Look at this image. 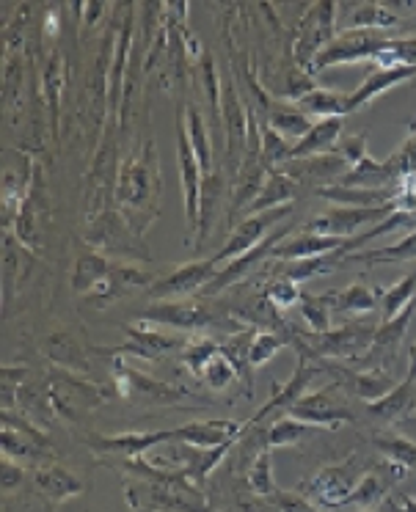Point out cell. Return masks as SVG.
Masks as SVG:
<instances>
[{
	"mask_svg": "<svg viewBox=\"0 0 416 512\" xmlns=\"http://www.w3.org/2000/svg\"><path fill=\"white\" fill-rule=\"evenodd\" d=\"M124 499L133 512H215L196 482L174 471L155 468L144 457L122 460Z\"/></svg>",
	"mask_w": 416,
	"mask_h": 512,
	"instance_id": "1",
	"label": "cell"
},
{
	"mask_svg": "<svg viewBox=\"0 0 416 512\" xmlns=\"http://www.w3.org/2000/svg\"><path fill=\"white\" fill-rule=\"evenodd\" d=\"M160 196H163V177H160L155 144L144 141L141 149H135L119 166V177H116V204L138 237L158 221Z\"/></svg>",
	"mask_w": 416,
	"mask_h": 512,
	"instance_id": "2",
	"label": "cell"
},
{
	"mask_svg": "<svg viewBox=\"0 0 416 512\" xmlns=\"http://www.w3.org/2000/svg\"><path fill=\"white\" fill-rule=\"evenodd\" d=\"M149 270L127 262H113L100 251H89L78 259L72 273V290L80 298H116L135 290H149L155 284Z\"/></svg>",
	"mask_w": 416,
	"mask_h": 512,
	"instance_id": "3",
	"label": "cell"
},
{
	"mask_svg": "<svg viewBox=\"0 0 416 512\" xmlns=\"http://www.w3.org/2000/svg\"><path fill=\"white\" fill-rule=\"evenodd\" d=\"M370 468H364L359 455L345 457L342 463L326 466L320 474L304 482L298 493H304L306 499L323 507V510H345L348 507L350 496L356 493L359 482L364 479Z\"/></svg>",
	"mask_w": 416,
	"mask_h": 512,
	"instance_id": "4",
	"label": "cell"
},
{
	"mask_svg": "<svg viewBox=\"0 0 416 512\" xmlns=\"http://www.w3.org/2000/svg\"><path fill=\"white\" fill-rule=\"evenodd\" d=\"M334 39H337V3L323 0V3L309 6L293 34L295 67H301L304 72L312 75V67H315L317 56H320Z\"/></svg>",
	"mask_w": 416,
	"mask_h": 512,
	"instance_id": "5",
	"label": "cell"
},
{
	"mask_svg": "<svg viewBox=\"0 0 416 512\" xmlns=\"http://www.w3.org/2000/svg\"><path fill=\"white\" fill-rule=\"evenodd\" d=\"M111 361V380L116 386V394L127 402H155V405H171V402H180L185 397H191V391L158 380L141 372L133 364H127V358L122 356H108Z\"/></svg>",
	"mask_w": 416,
	"mask_h": 512,
	"instance_id": "6",
	"label": "cell"
},
{
	"mask_svg": "<svg viewBox=\"0 0 416 512\" xmlns=\"http://www.w3.org/2000/svg\"><path fill=\"white\" fill-rule=\"evenodd\" d=\"M127 342L122 347H100V356H130L138 361H158L169 356L171 350H185V336L166 325L138 320L133 325H124Z\"/></svg>",
	"mask_w": 416,
	"mask_h": 512,
	"instance_id": "7",
	"label": "cell"
},
{
	"mask_svg": "<svg viewBox=\"0 0 416 512\" xmlns=\"http://www.w3.org/2000/svg\"><path fill=\"white\" fill-rule=\"evenodd\" d=\"M339 155L348 160V171L342 174L334 185H348V188H397L392 166L386 160H375L367 152V133L353 135L350 141H342L337 149Z\"/></svg>",
	"mask_w": 416,
	"mask_h": 512,
	"instance_id": "8",
	"label": "cell"
},
{
	"mask_svg": "<svg viewBox=\"0 0 416 512\" xmlns=\"http://www.w3.org/2000/svg\"><path fill=\"white\" fill-rule=\"evenodd\" d=\"M182 108L177 113V163H180V188H182V204H185V223H188V240L196 243L199 234V218H202V185L204 171L199 160L193 155L191 138H188V127L182 122Z\"/></svg>",
	"mask_w": 416,
	"mask_h": 512,
	"instance_id": "9",
	"label": "cell"
},
{
	"mask_svg": "<svg viewBox=\"0 0 416 512\" xmlns=\"http://www.w3.org/2000/svg\"><path fill=\"white\" fill-rule=\"evenodd\" d=\"M389 42H392V36H386V31H350L348 28L317 56L312 78H317L323 69L337 67V64H356V61H370L372 64L386 50Z\"/></svg>",
	"mask_w": 416,
	"mask_h": 512,
	"instance_id": "10",
	"label": "cell"
},
{
	"mask_svg": "<svg viewBox=\"0 0 416 512\" xmlns=\"http://www.w3.org/2000/svg\"><path fill=\"white\" fill-rule=\"evenodd\" d=\"M378 325L372 323H350L342 328H331L326 334H301L309 350L323 358H348V361H361L364 353L370 350Z\"/></svg>",
	"mask_w": 416,
	"mask_h": 512,
	"instance_id": "11",
	"label": "cell"
},
{
	"mask_svg": "<svg viewBox=\"0 0 416 512\" xmlns=\"http://www.w3.org/2000/svg\"><path fill=\"white\" fill-rule=\"evenodd\" d=\"M394 210H397L394 204H386V207H331V210L315 215L309 221V232L339 237V240H353L356 234L367 232L375 223L389 218Z\"/></svg>",
	"mask_w": 416,
	"mask_h": 512,
	"instance_id": "12",
	"label": "cell"
},
{
	"mask_svg": "<svg viewBox=\"0 0 416 512\" xmlns=\"http://www.w3.org/2000/svg\"><path fill=\"white\" fill-rule=\"evenodd\" d=\"M215 276H218V265H215L213 256L210 259H193V262H185L180 268L171 270L169 276L155 281L147 292L155 301H185L193 292L207 290Z\"/></svg>",
	"mask_w": 416,
	"mask_h": 512,
	"instance_id": "13",
	"label": "cell"
},
{
	"mask_svg": "<svg viewBox=\"0 0 416 512\" xmlns=\"http://www.w3.org/2000/svg\"><path fill=\"white\" fill-rule=\"evenodd\" d=\"M337 391V380L328 383L326 389H317L304 394L295 402L293 408H287V416H293L298 422L312 424V427H323V430H337L342 424L353 422V411L342 400L334 397Z\"/></svg>",
	"mask_w": 416,
	"mask_h": 512,
	"instance_id": "14",
	"label": "cell"
},
{
	"mask_svg": "<svg viewBox=\"0 0 416 512\" xmlns=\"http://www.w3.org/2000/svg\"><path fill=\"white\" fill-rule=\"evenodd\" d=\"M290 212H293V204H287V207H276V210L257 212V215H246V218L232 229V234L226 237L224 248L213 256L215 265L232 262V259H237V256L248 254L251 248H257V245L268 237L270 229H273V226H279Z\"/></svg>",
	"mask_w": 416,
	"mask_h": 512,
	"instance_id": "15",
	"label": "cell"
},
{
	"mask_svg": "<svg viewBox=\"0 0 416 512\" xmlns=\"http://www.w3.org/2000/svg\"><path fill=\"white\" fill-rule=\"evenodd\" d=\"M138 320L166 325V328H174L180 334H199L204 328L215 325V314L204 309L202 303H193L185 298V301H155L149 309L141 312Z\"/></svg>",
	"mask_w": 416,
	"mask_h": 512,
	"instance_id": "16",
	"label": "cell"
},
{
	"mask_svg": "<svg viewBox=\"0 0 416 512\" xmlns=\"http://www.w3.org/2000/svg\"><path fill=\"white\" fill-rule=\"evenodd\" d=\"M317 375V367H312L309 364V356L306 353H301V358H298V367H295L293 378L287 380V383H276V380H270V389H273V397H270L262 408H259L251 419H248V427H254V424H259L262 419H268L270 413H287V408H293L295 402L301 400L304 394H309V386H312V380H315Z\"/></svg>",
	"mask_w": 416,
	"mask_h": 512,
	"instance_id": "17",
	"label": "cell"
},
{
	"mask_svg": "<svg viewBox=\"0 0 416 512\" xmlns=\"http://www.w3.org/2000/svg\"><path fill=\"white\" fill-rule=\"evenodd\" d=\"M177 435L174 430H155V433H122V435H91L89 446L97 455H113L119 460H130V457H144L147 449L152 446L174 444Z\"/></svg>",
	"mask_w": 416,
	"mask_h": 512,
	"instance_id": "18",
	"label": "cell"
},
{
	"mask_svg": "<svg viewBox=\"0 0 416 512\" xmlns=\"http://www.w3.org/2000/svg\"><path fill=\"white\" fill-rule=\"evenodd\" d=\"M130 47H133V9L124 12V20L119 25V31L113 34V58H111V69H108V116H122V105H124V67L130 61Z\"/></svg>",
	"mask_w": 416,
	"mask_h": 512,
	"instance_id": "19",
	"label": "cell"
},
{
	"mask_svg": "<svg viewBox=\"0 0 416 512\" xmlns=\"http://www.w3.org/2000/svg\"><path fill=\"white\" fill-rule=\"evenodd\" d=\"M246 422H229V419H213V422H188L174 427L177 441L193 449H218V446L235 444L246 433Z\"/></svg>",
	"mask_w": 416,
	"mask_h": 512,
	"instance_id": "20",
	"label": "cell"
},
{
	"mask_svg": "<svg viewBox=\"0 0 416 512\" xmlns=\"http://www.w3.org/2000/svg\"><path fill=\"white\" fill-rule=\"evenodd\" d=\"M287 232H290V226H282L279 232L268 234V237H265L257 248H251L248 254L237 256V259H232V262H226V268L218 270L215 281L204 292H207V295H215V292H224L226 287H232L235 281H240L243 276H246L248 270H254L259 262H265L268 256H273V248H276L279 243H284Z\"/></svg>",
	"mask_w": 416,
	"mask_h": 512,
	"instance_id": "21",
	"label": "cell"
},
{
	"mask_svg": "<svg viewBox=\"0 0 416 512\" xmlns=\"http://www.w3.org/2000/svg\"><path fill=\"white\" fill-rule=\"evenodd\" d=\"M414 312H416V298L408 303V306H405L403 312L397 314L394 320L378 325L370 350H367L364 358H361V364H364L361 369L381 367V364H378L381 358H394L397 353H400V347H403L405 342V331H408V323H411V314Z\"/></svg>",
	"mask_w": 416,
	"mask_h": 512,
	"instance_id": "22",
	"label": "cell"
},
{
	"mask_svg": "<svg viewBox=\"0 0 416 512\" xmlns=\"http://www.w3.org/2000/svg\"><path fill=\"white\" fill-rule=\"evenodd\" d=\"M411 78H416V67H386V69L372 67L367 80H364L359 89L350 94V100H348L350 113L367 108L375 97H381V94H386L389 89H394V86H400V83H405V80H411Z\"/></svg>",
	"mask_w": 416,
	"mask_h": 512,
	"instance_id": "23",
	"label": "cell"
},
{
	"mask_svg": "<svg viewBox=\"0 0 416 512\" xmlns=\"http://www.w3.org/2000/svg\"><path fill=\"white\" fill-rule=\"evenodd\" d=\"M348 243L350 240H339V237L304 232V234H295V237H290V240H284V243L276 245V248H273V259H284V262L312 259V256L334 254V251H339V248H348Z\"/></svg>",
	"mask_w": 416,
	"mask_h": 512,
	"instance_id": "24",
	"label": "cell"
},
{
	"mask_svg": "<svg viewBox=\"0 0 416 512\" xmlns=\"http://www.w3.org/2000/svg\"><path fill=\"white\" fill-rule=\"evenodd\" d=\"M315 196L331 201L337 207H386L397 201V188H348V185H326L315 188Z\"/></svg>",
	"mask_w": 416,
	"mask_h": 512,
	"instance_id": "25",
	"label": "cell"
},
{
	"mask_svg": "<svg viewBox=\"0 0 416 512\" xmlns=\"http://www.w3.org/2000/svg\"><path fill=\"white\" fill-rule=\"evenodd\" d=\"M34 488L45 496L53 507L64 504L72 496L83 493V482L75 474H69L67 468L61 466H39L34 471Z\"/></svg>",
	"mask_w": 416,
	"mask_h": 512,
	"instance_id": "26",
	"label": "cell"
},
{
	"mask_svg": "<svg viewBox=\"0 0 416 512\" xmlns=\"http://www.w3.org/2000/svg\"><path fill=\"white\" fill-rule=\"evenodd\" d=\"M342 124L345 119L337 116V119H320V122L312 124V130L295 141L293 149H290V160H304V157H315V155H328L337 149V138L342 135Z\"/></svg>",
	"mask_w": 416,
	"mask_h": 512,
	"instance_id": "27",
	"label": "cell"
},
{
	"mask_svg": "<svg viewBox=\"0 0 416 512\" xmlns=\"http://www.w3.org/2000/svg\"><path fill=\"white\" fill-rule=\"evenodd\" d=\"M334 369V375H342V383H350V389L359 394L361 400L375 402L381 400L383 394H389V391L397 386L394 378L389 375V369L381 367H372V369H350V367H331Z\"/></svg>",
	"mask_w": 416,
	"mask_h": 512,
	"instance_id": "28",
	"label": "cell"
},
{
	"mask_svg": "<svg viewBox=\"0 0 416 512\" xmlns=\"http://www.w3.org/2000/svg\"><path fill=\"white\" fill-rule=\"evenodd\" d=\"M298 190H301V185H298L284 168L270 171L268 177H265V185L259 190V196L251 201V207L246 210V215H257V212L287 207V201H293L295 196H298Z\"/></svg>",
	"mask_w": 416,
	"mask_h": 512,
	"instance_id": "29",
	"label": "cell"
},
{
	"mask_svg": "<svg viewBox=\"0 0 416 512\" xmlns=\"http://www.w3.org/2000/svg\"><path fill=\"white\" fill-rule=\"evenodd\" d=\"M262 122H268L276 133H282L284 138H295V141H301L312 130V124H315L309 122V116L295 102L287 100H268Z\"/></svg>",
	"mask_w": 416,
	"mask_h": 512,
	"instance_id": "30",
	"label": "cell"
},
{
	"mask_svg": "<svg viewBox=\"0 0 416 512\" xmlns=\"http://www.w3.org/2000/svg\"><path fill=\"white\" fill-rule=\"evenodd\" d=\"M411 408H416V378H408V375L389 394H383L381 400L367 402V411L389 424L405 419Z\"/></svg>",
	"mask_w": 416,
	"mask_h": 512,
	"instance_id": "31",
	"label": "cell"
},
{
	"mask_svg": "<svg viewBox=\"0 0 416 512\" xmlns=\"http://www.w3.org/2000/svg\"><path fill=\"white\" fill-rule=\"evenodd\" d=\"M331 314H367L378 309V295L364 284H350L345 290L323 292Z\"/></svg>",
	"mask_w": 416,
	"mask_h": 512,
	"instance_id": "32",
	"label": "cell"
},
{
	"mask_svg": "<svg viewBox=\"0 0 416 512\" xmlns=\"http://www.w3.org/2000/svg\"><path fill=\"white\" fill-rule=\"evenodd\" d=\"M45 353L58 369L69 375H86L89 372V358L80 350V345L69 334H50L45 342Z\"/></svg>",
	"mask_w": 416,
	"mask_h": 512,
	"instance_id": "33",
	"label": "cell"
},
{
	"mask_svg": "<svg viewBox=\"0 0 416 512\" xmlns=\"http://www.w3.org/2000/svg\"><path fill=\"white\" fill-rule=\"evenodd\" d=\"M185 127H188V138H191L193 146V155L199 160V166H202L204 177H210L215 174L213 171V141H210V135H213V127L207 124V119L202 116L199 108H193V105H185Z\"/></svg>",
	"mask_w": 416,
	"mask_h": 512,
	"instance_id": "34",
	"label": "cell"
},
{
	"mask_svg": "<svg viewBox=\"0 0 416 512\" xmlns=\"http://www.w3.org/2000/svg\"><path fill=\"white\" fill-rule=\"evenodd\" d=\"M348 100L350 94L345 91H331V89H320L315 86L312 91H306L301 100L295 102L306 116H323V119H337V116H348L350 108H348Z\"/></svg>",
	"mask_w": 416,
	"mask_h": 512,
	"instance_id": "35",
	"label": "cell"
},
{
	"mask_svg": "<svg viewBox=\"0 0 416 512\" xmlns=\"http://www.w3.org/2000/svg\"><path fill=\"white\" fill-rule=\"evenodd\" d=\"M345 256H348V248H339V251H334V254L312 256V259H295V262L282 265L279 279L301 284V281L315 279V276H328V273H334V270H337L339 262H345Z\"/></svg>",
	"mask_w": 416,
	"mask_h": 512,
	"instance_id": "36",
	"label": "cell"
},
{
	"mask_svg": "<svg viewBox=\"0 0 416 512\" xmlns=\"http://www.w3.org/2000/svg\"><path fill=\"white\" fill-rule=\"evenodd\" d=\"M375 449L386 457V463H392L397 468H416V441L405 438L403 433L394 430H383V433L372 435Z\"/></svg>",
	"mask_w": 416,
	"mask_h": 512,
	"instance_id": "37",
	"label": "cell"
},
{
	"mask_svg": "<svg viewBox=\"0 0 416 512\" xmlns=\"http://www.w3.org/2000/svg\"><path fill=\"white\" fill-rule=\"evenodd\" d=\"M375 295H378V306H381V323H389V320H394L416 298V270L403 276L389 290L375 287Z\"/></svg>",
	"mask_w": 416,
	"mask_h": 512,
	"instance_id": "38",
	"label": "cell"
},
{
	"mask_svg": "<svg viewBox=\"0 0 416 512\" xmlns=\"http://www.w3.org/2000/svg\"><path fill=\"white\" fill-rule=\"evenodd\" d=\"M416 259V232L405 234L389 248H370V251H356L345 256V262H359V265H375V262H411Z\"/></svg>",
	"mask_w": 416,
	"mask_h": 512,
	"instance_id": "39",
	"label": "cell"
},
{
	"mask_svg": "<svg viewBox=\"0 0 416 512\" xmlns=\"http://www.w3.org/2000/svg\"><path fill=\"white\" fill-rule=\"evenodd\" d=\"M290 149L287 138L282 133H276L268 122L259 124V166H265L268 171H279V166L290 163Z\"/></svg>",
	"mask_w": 416,
	"mask_h": 512,
	"instance_id": "40",
	"label": "cell"
},
{
	"mask_svg": "<svg viewBox=\"0 0 416 512\" xmlns=\"http://www.w3.org/2000/svg\"><path fill=\"white\" fill-rule=\"evenodd\" d=\"M64 86H67V58L56 50L53 56L47 58L45 75H42V89H45V100L50 113H53V122H58V113H61Z\"/></svg>",
	"mask_w": 416,
	"mask_h": 512,
	"instance_id": "41",
	"label": "cell"
},
{
	"mask_svg": "<svg viewBox=\"0 0 416 512\" xmlns=\"http://www.w3.org/2000/svg\"><path fill=\"white\" fill-rule=\"evenodd\" d=\"M312 430H317V427L298 422V419H293V416L282 413L276 422L270 424L268 435H265V449L273 452V449H282V446H298L301 441H304L306 435L312 433Z\"/></svg>",
	"mask_w": 416,
	"mask_h": 512,
	"instance_id": "42",
	"label": "cell"
},
{
	"mask_svg": "<svg viewBox=\"0 0 416 512\" xmlns=\"http://www.w3.org/2000/svg\"><path fill=\"white\" fill-rule=\"evenodd\" d=\"M248 485H251V493L257 499L273 501L279 496V488L273 482V457H270V449H265V446L259 449L257 457L248 466Z\"/></svg>",
	"mask_w": 416,
	"mask_h": 512,
	"instance_id": "43",
	"label": "cell"
},
{
	"mask_svg": "<svg viewBox=\"0 0 416 512\" xmlns=\"http://www.w3.org/2000/svg\"><path fill=\"white\" fill-rule=\"evenodd\" d=\"M400 23V14L389 3H364L359 12L350 17V31H386Z\"/></svg>",
	"mask_w": 416,
	"mask_h": 512,
	"instance_id": "44",
	"label": "cell"
},
{
	"mask_svg": "<svg viewBox=\"0 0 416 512\" xmlns=\"http://www.w3.org/2000/svg\"><path fill=\"white\" fill-rule=\"evenodd\" d=\"M218 353H221V342H215V339H210V336H202V339H193V342H188L180 358L191 375L202 378V372L207 369V364H210Z\"/></svg>",
	"mask_w": 416,
	"mask_h": 512,
	"instance_id": "45",
	"label": "cell"
},
{
	"mask_svg": "<svg viewBox=\"0 0 416 512\" xmlns=\"http://www.w3.org/2000/svg\"><path fill=\"white\" fill-rule=\"evenodd\" d=\"M287 345H293L290 339H284L279 331H257L254 342H251V350H248V367L259 369L265 367L268 361L276 358L279 350H284Z\"/></svg>",
	"mask_w": 416,
	"mask_h": 512,
	"instance_id": "46",
	"label": "cell"
},
{
	"mask_svg": "<svg viewBox=\"0 0 416 512\" xmlns=\"http://www.w3.org/2000/svg\"><path fill=\"white\" fill-rule=\"evenodd\" d=\"M240 369L235 367V361L232 358L226 356L224 350L218 353V356L207 364V369L202 372V380L210 386L213 391H226V389H232L235 386L237 380H240Z\"/></svg>",
	"mask_w": 416,
	"mask_h": 512,
	"instance_id": "47",
	"label": "cell"
},
{
	"mask_svg": "<svg viewBox=\"0 0 416 512\" xmlns=\"http://www.w3.org/2000/svg\"><path fill=\"white\" fill-rule=\"evenodd\" d=\"M301 314H304L306 325L312 328V334H326L334 328V314L328 309L323 295H304L301 298Z\"/></svg>",
	"mask_w": 416,
	"mask_h": 512,
	"instance_id": "48",
	"label": "cell"
},
{
	"mask_svg": "<svg viewBox=\"0 0 416 512\" xmlns=\"http://www.w3.org/2000/svg\"><path fill=\"white\" fill-rule=\"evenodd\" d=\"M265 298H268L270 306H273L276 312H287V309H293L295 303H301L304 292L298 290V284H295V281L276 279V281H270Z\"/></svg>",
	"mask_w": 416,
	"mask_h": 512,
	"instance_id": "49",
	"label": "cell"
},
{
	"mask_svg": "<svg viewBox=\"0 0 416 512\" xmlns=\"http://www.w3.org/2000/svg\"><path fill=\"white\" fill-rule=\"evenodd\" d=\"M386 163L392 166L394 177H408V174H416V124L411 127V135L405 138L403 146L394 152L392 157H386Z\"/></svg>",
	"mask_w": 416,
	"mask_h": 512,
	"instance_id": "50",
	"label": "cell"
},
{
	"mask_svg": "<svg viewBox=\"0 0 416 512\" xmlns=\"http://www.w3.org/2000/svg\"><path fill=\"white\" fill-rule=\"evenodd\" d=\"M276 504H279V510L282 512H323V507H317L312 501L306 499L304 493H290V490H279V496H276Z\"/></svg>",
	"mask_w": 416,
	"mask_h": 512,
	"instance_id": "51",
	"label": "cell"
},
{
	"mask_svg": "<svg viewBox=\"0 0 416 512\" xmlns=\"http://www.w3.org/2000/svg\"><path fill=\"white\" fill-rule=\"evenodd\" d=\"M75 6V14H78V20L83 28H91V25L100 20L102 14H105V6L108 3H102V0H94V3H89V0H78V3H72Z\"/></svg>",
	"mask_w": 416,
	"mask_h": 512,
	"instance_id": "52",
	"label": "cell"
},
{
	"mask_svg": "<svg viewBox=\"0 0 416 512\" xmlns=\"http://www.w3.org/2000/svg\"><path fill=\"white\" fill-rule=\"evenodd\" d=\"M25 479L23 466L14 460V457H3V490L6 493H14V490L20 488V482Z\"/></svg>",
	"mask_w": 416,
	"mask_h": 512,
	"instance_id": "53",
	"label": "cell"
},
{
	"mask_svg": "<svg viewBox=\"0 0 416 512\" xmlns=\"http://www.w3.org/2000/svg\"><path fill=\"white\" fill-rule=\"evenodd\" d=\"M381 512H416V496L411 493H389L381 501Z\"/></svg>",
	"mask_w": 416,
	"mask_h": 512,
	"instance_id": "54",
	"label": "cell"
},
{
	"mask_svg": "<svg viewBox=\"0 0 416 512\" xmlns=\"http://www.w3.org/2000/svg\"><path fill=\"white\" fill-rule=\"evenodd\" d=\"M47 34L50 36H56L58 34V20H56V12L53 14H47Z\"/></svg>",
	"mask_w": 416,
	"mask_h": 512,
	"instance_id": "55",
	"label": "cell"
},
{
	"mask_svg": "<svg viewBox=\"0 0 416 512\" xmlns=\"http://www.w3.org/2000/svg\"><path fill=\"white\" fill-rule=\"evenodd\" d=\"M411 364H408V378H416V345L411 347Z\"/></svg>",
	"mask_w": 416,
	"mask_h": 512,
	"instance_id": "56",
	"label": "cell"
},
{
	"mask_svg": "<svg viewBox=\"0 0 416 512\" xmlns=\"http://www.w3.org/2000/svg\"><path fill=\"white\" fill-rule=\"evenodd\" d=\"M411 419H416V413H414V416H411ZM411 419H408V422H411Z\"/></svg>",
	"mask_w": 416,
	"mask_h": 512,
	"instance_id": "57",
	"label": "cell"
}]
</instances>
